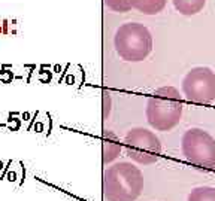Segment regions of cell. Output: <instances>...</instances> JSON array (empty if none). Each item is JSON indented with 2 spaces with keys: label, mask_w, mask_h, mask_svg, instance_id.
Listing matches in <instances>:
<instances>
[{
  "label": "cell",
  "mask_w": 215,
  "mask_h": 201,
  "mask_svg": "<svg viewBox=\"0 0 215 201\" xmlns=\"http://www.w3.org/2000/svg\"><path fill=\"white\" fill-rule=\"evenodd\" d=\"M181 88L190 103L211 104L215 101V72L205 66L193 67L184 76Z\"/></svg>",
  "instance_id": "obj_6"
},
{
  "label": "cell",
  "mask_w": 215,
  "mask_h": 201,
  "mask_svg": "<svg viewBox=\"0 0 215 201\" xmlns=\"http://www.w3.org/2000/svg\"><path fill=\"white\" fill-rule=\"evenodd\" d=\"M124 151L131 161L140 165H151L160 160L163 146L160 139L151 130L131 128L124 137Z\"/></svg>",
  "instance_id": "obj_5"
},
{
  "label": "cell",
  "mask_w": 215,
  "mask_h": 201,
  "mask_svg": "<svg viewBox=\"0 0 215 201\" xmlns=\"http://www.w3.org/2000/svg\"><path fill=\"white\" fill-rule=\"evenodd\" d=\"M103 118L106 119L108 118V115H109V106H111V98H109V95L106 94L105 97H103Z\"/></svg>",
  "instance_id": "obj_12"
},
{
  "label": "cell",
  "mask_w": 215,
  "mask_h": 201,
  "mask_svg": "<svg viewBox=\"0 0 215 201\" xmlns=\"http://www.w3.org/2000/svg\"><path fill=\"white\" fill-rule=\"evenodd\" d=\"M187 201H215V188L214 186H197L191 189Z\"/></svg>",
  "instance_id": "obj_10"
},
{
  "label": "cell",
  "mask_w": 215,
  "mask_h": 201,
  "mask_svg": "<svg viewBox=\"0 0 215 201\" xmlns=\"http://www.w3.org/2000/svg\"><path fill=\"white\" fill-rule=\"evenodd\" d=\"M184 158L200 170H215V139L202 128H190L181 139Z\"/></svg>",
  "instance_id": "obj_4"
},
{
  "label": "cell",
  "mask_w": 215,
  "mask_h": 201,
  "mask_svg": "<svg viewBox=\"0 0 215 201\" xmlns=\"http://www.w3.org/2000/svg\"><path fill=\"white\" fill-rule=\"evenodd\" d=\"M0 32H3V30H2V27H0Z\"/></svg>",
  "instance_id": "obj_13"
},
{
  "label": "cell",
  "mask_w": 215,
  "mask_h": 201,
  "mask_svg": "<svg viewBox=\"0 0 215 201\" xmlns=\"http://www.w3.org/2000/svg\"><path fill=\"white\" fill-rule=\"evenodd\" d=\"M166 3H167V0H130L131 8L139 10L140 14H145V15L160 14L164 9Z\"/></svg>",
  "instance_id": "obj_8"
},
{
  "label": "cell",
  "mask_w": 215,
  "mask_h": 201,
  "mask_svg": "<svg viewBox=\"0 0 215 201\" xmlns=\"http://www.w3.org/2000/svg\"><path fill=\"white\" fill-rule=\"evenodd\" d=\"M172 3L176 12L185 16H191L203 10L206 0H172Z\"/></svg>",
  "instance_id": "obj_9"
},
{
  "label": "cell",
  "mask_w": 215,
  "mask_h": 201,
  "mask_svg": "<svg viewBox=\"0 0 215 201\" xmlns=\"http://www.w3.org/2000/svg\"><path fill=\"white\" fill-rule=\"evenodd\" d=\"M123 146L120 143V139L112 131L103 133V164H111L112 161L118 158Z\"/></svg>",
  "instance_id": "obj_7"
},
{
  "label": "cell",
  "mask_w": 215,
  "mask_h": 201,
  "mask_svg": "<svg viewBox=\"0 0 215 201\" xmlns=\"http://www.w3.org/2000/svg\"><path fill=\"white\" fill-rule=\"evenodd\" d=\"M184 103L175 86H161L146 101V121L157 131H170L182 118Z\"/></svg>",
  "instance_id": "obj_2"
},
{
  "label": "cell",
  "mask_w": 215,
  "mask_h": 201,
  "mask_svg": "<svg viewBox=\"0 0 215 201\" xmlns=\"http://www.w3.org/2000/svg\"><path fill=\"white\" fill-rule=\"evenodd\" d=\"M143 191V174L131 162H117L106 168L103 195L106 201H136Z\"/></svg>",
  "instance_id": "obj_1"
},
{
  "label": "cell",
  "mask_w": 215,
  "mask_h": 201,
  "mask_svg": "<svg viewBox=\"0 0 215 201\" xmlns=\"http://www.w3.org/2000/svg\"><path fill=\"white\" fill-rule=\"evenodd\" d=\"M105 3L117 12H129L131 9L130 0H105Z\"/></svg>",
  "instance_id": "obj_11"
},
{
  "label": "cell",
  "mask_w": 215,
  "mask_h": 201,
  "mask_svg": "<svg viewBox=\"0 0 215 201\" xmlns=\"http://www.w3.org/2000/svg\"><path fill=\"white\" fill-rule=\"evenodd\" d=\"M114 43L118 55L131 63L143 61L152 51V36L149 30L139 22L123 24L117 30Z\"/></svg>",
  "instance_id": "obj_3"
}]
</instances>
